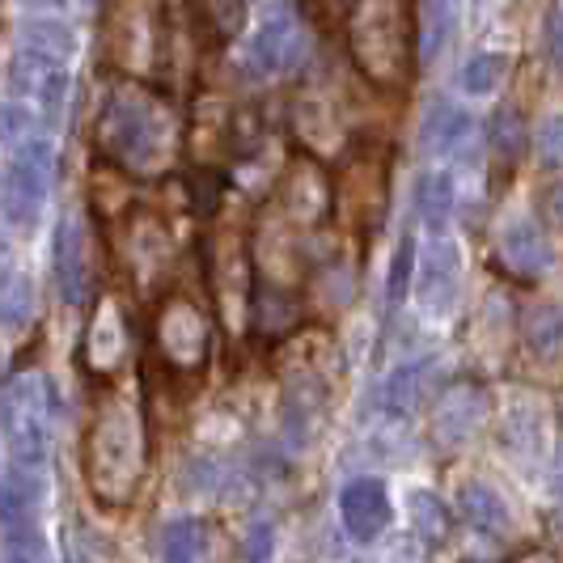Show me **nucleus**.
Segmentation results:
<instances>
[{
    "label": "nucleus",
    "mask_w": 563,
    "mask_h": 563,
    "mask_svg": "<svg viewBox=\"0 0 563 563\" xmlns=\"http://www.w3.org/2000/svg\"><path fill=\"white\" fill-rule=\"evenodd\" d=\"M505 73H508V59L500 56V52H479V56H471L462 64L457 85H462V93H471V98H487V93L500 89Z\"/></svg>",
    "instance_id": "obj_28"
},
{
    "label": "nucleus",
    "mask_w": 563,
    "mask_h": 563,
    "mask_svg": "<svg viewBox=\"0 0 563 563\" xmlns=\"http://www.w3.org/2000/svg\"><path fill=\"white\" fill-rule=\"evenodd\" d=\"M526 144H530V132H526L521 114L496 111V119H492V153H496L505 166H517V157L526 153Z\"/></svg>",
    "instance_id": "obj_29"
},
{
    "label": "nucleus",
    "mask_w": 563,
    "mask_h": 563,
    "mask_svg": "<svg viewBox=\"0 0 563 563\" xmlns=\"http://www.w3.org/2000/svg\"><path fill=\"white\" fill-rule=\"evenodd\" d=\"M534 144H538V157H542L547 166H563V114H547V119L538 123Z\"/></svg>",
    "instance_id": "obj_33"
},
{
    "label": "nucleus",
    "mask_w": 563,
    "mask_h": 563,
    "mask_svg": "<svg viewBox=\"0 0 563 563\" xmlns=\"http://www.w3.org/2000/svg\"><path fill=\"white\" fill-rule=\"evenodd\" d=\"M416 208H420L423 225L432 229V233H441V229L450 225V217H453V178L450 174H441V169L423 174L420 187H416Z\"/></svg>",
    "instance_id": "obj_26"
},
{
    "label": "nucleus",
    "mask_w": 563,
    "mask_h": 563,
    "mask_svg": "<svg viewBox=\"0 0 563 563\" xmlns=\"http://www.w3.org/2000/svg\"><path fill=\"white\" fill-rule=\"evenodd\" d=\"M162 563H208V526L203 521H169L162 534Z\"/></svg>",
    "instance_id": "obj_24"
},
{
    "label": "nucleus",
    "mask_w": 563,
    "mask_h": 563,
    "mask_svg": "<svg viewBox=\"0 0 563 563\" xmlns=\"http://www.w3.org/2000/svg\"><path fill=\"white\" fill-rule=\"evenodd\" d=\"M500 441H505V450L517 453V457H538V453H542L547 432H542V411H538L534 398L517 395L512 402H508Z\"/></svg>",
    "instance_id": "obj_19"
},
{
    "label": "nucleus",
    "mask_w": 563,
    "mask_h": 563,
    "mask_svg": "<svg viewBox=\"0 0 563 563\" xmlns=\"http://www.w3.org/2000/svg\"><path fill=\"white\" fill-rule=\"evenodd\" d=\"M526 352L534 361H560L563 356V310L560 306H534L521 322Z\"/></svg>",
    "instance_id": "obj_22"
},
{
    "label": "nucleus",
    "mask_w": 563,
    "mask_h": 563,
    "mask_svg": "<svg viewBox=\"0 0 563 563\" xmlns=\"http://www.w3.org/2000/svg\"><path fill=\"white\" fill-rule=\"evenodd\" d=\"M411 272H416V233L407 229V233H402V242H398V251H395L390 284H386V301H390V310H398V301L407 297V288H411Z\"/></svg>",
    "instance_id": "obj_31"
},
{
    "label": "nucleus",
    "mask_w": 563,
    "mask_h": 563,
    "mask_svg": "<svg viewBox=\"0 0 563 563\" xmlns=\"http://www.w3.org/2000/svg\"><path fill=\"white\" fill-rule=\"evenodd\" d=\"M9 102H26V107H38L47 119H59L64 111V98H68V68L64 59L43 56V52H18L9 59Z\"/></svg>",
    "instance_id": "obj_8"
},
{
    "label": "nucleus",
    "mask_w": 563,
    "mask_h": 563,
    "mask_svg": "<svg viewBox=\"0 0 563 563\" xmlns=\"http://www.w3.org/2000/svg\"><path fill=\"white\" fill-rule=\"evenodd\" d=\"M148 466L141 411L123 398H107L85 437V483L93 500L107 508H123L136 500Z\"/></svg>",
    "instance_id": "obj_2"
},
{
    "label": "nucleus",
    "mask_w": 563,
    "mask_h": 563,
    "mask_svg": "<svg viewBox=\"0 0 563 563\" xmlns=\"http://www.w3.org/2000/svg\"><path fill=\"white\" fill-rule=\"evenodd\" d=\"M542 217L555 229H563V183H551V187L542 191Z\"/></svg>",
    "instance_id": "obj_35"
},
{
    "label": "nucleus",
    "mask_w": 563,
    "mask_h": 563,
    "mask_svg": "<svg viewBox=\"0 0 563 563\" xmlns=\"http://www.w3.org/2000/svg\"><path fill=\"white\" fill-rule=\"evenodd\" d=\"M411 521H416V534L428 542V547H441L450 542L453 534V517L441 496L432 492H411Z\"/></svg>",
    "instance_id": "obj_27"
},
{
    "label": "nucleus",
    "mask_w": 563,
    "mask_h": 563,
    "mask_svg": "<svg viewBox=\"0 0 563 563\" xmlns=\"http://www.w3.org/2000/svg\"><path fill=\"white\" fill-rule=\"evenodd\" d=\"M4 563H47V542L38 530V512L4 508Z\"/></svg>",
    "instance_id": "obj_21"
},
{
    "label": "nucleus",
    "mask_w": 563,
    "mask_h": 563,
    "mask_svg": "<svg viewBox=\"0 0 563 563\" xmlns=\"http://www.w3.org/2000/svg\"><path fill=\"white\" fill-rule=\"evenodd\" d=\"M52 178H56V148L52 141H26L4 169V217L9 225L30 229L52 196Z\"/></svg>",
    "instance_id": "obj_6"
},
{
    "label": "nucleus",
    "mask_w": 563,
    "mask_h": 563,
    "mask_svg": "<svg viewBox=\"0 0 563 563\" xmlns=\"http://www.w3.org/2000/svg\"><path fill=\"white\" fill-rule=\"evenodd\" d=\"M457 508H462V521L487 538H505L512 530V512L487 483H466L457 492Z\"/></svg>",
    "instance_id": "obj_18"
},
{
    "label": "nucleus",
    "mask_w": 563,
    "mask_h": 563,
    "mask_svg": "<svg viewBox=\"0 0 563 563\" xmlns=\"http://www.w3.org/2000/svg\"><path fill=\"white\" fill-rule=\"evenodd\" d=\"M251 318H254V331L263 339H284L297 327V318H301V301H297V292H288L284 284L254 280Z\"/></svg>",
    "instance_id": "obj_17"
},
{
    "label": "nucleus",
    "mask_w": 563,
    "mask_h": 563,
    "mask_svg": "<svg viewBox=\"0 0 563 563\" xmlns=\"http://www.w3.org/2000/svg\"><path fill=\"white\" fill-rule=\"evenodd\" d=\"M347 56L377 89H402L411 77V26L402 0H352L347 9Z\"/></svg>",
    "instance_id": "obj_3"
},
{
    "label": "nucleus",
    "mask_w": 563,
    "mask_h": 563,
    "mask_svg": "<svg viewBox=\"0 0 563 563\" xmlns=\"http://www.w3.org/2000/svg\"><path fill=\"white\" fill-rule=\"evenodd\" d=\"M98 148L111 166L128 174H157L174 148L169 98L144 81H114L98 119Z\"/></svg>",
    "instance_id": "obj_1"
},
{
    "label": "nucleus",
    "mask_w": 563,
    "mask_h": 563,
    "mask_svg": "<svg viewBox=\"0 0 563 563\" xmlns=\"http://www.w3.org/2000/svg\"><path fill=\"white\" fill-rule=\"evenodd\" d=\"M551 483H555V492H560V500H563V445H560V453H555V466H551Z\"/></svg>",
    "instance_id": "obj_38"
},
{
    "label": "nucleus",
    "mask_w": 563,
    "mask_h": 563,
    "mask_svg": "<svg viewBox=\"0 0 563 563\" xmlns=\"http://www.w3.org/2000/svg\"><path fill=\"white\" fill-rule=\"evenodd\" d=\"M487 411H492V402H487V390L479 382H450L437 395V407H432V441H437V450H462L483 428Z\"/></svg>",
    "instance_id": "obj_9"
},
{
    "label": "nucleus",
    "mask_w": 563,
    "mask_h": 563,
    "mask_svg": "<svg viewBox=\"0 0 563 563\" xmlns=\"http://www.w3.org/2000/svg\"><path fill=\"white\" fill-rule=\"evenodd\" d=\"M56 284L64 306L81 310L93 297V254H89V233H85V221L73 212L64 217L56 229Z\"/></svg>",
    "instance_id": "obj_11"
},
{
    "label": "nucleus",
    "mask_w": 563,
    "mask_h": 563,
    "mask_svg": "<svg viewBox=\"0 0 563 563\" xmlns=\"http://www.w3.org/2000/svg\"><path fill=\"white\" fill-rule=\"evenodd\" d=\"M85 365L93 368H114L119 361H123V318H119V310H114L111 301L98 310V318L89 322V331H85Z\"/></svg>",
    "instance_id": "obj_20"
},
{
    "label": "nucleus",
    "mask_w": 563,
    "mask_h": 563,
    "mask_svg": "<svg viewBox=\"0 0 563 563\" xmlns=\"http://www.w3.org/2000/svg\"><path fill=\"white\" fill-rule=\"evenodd\" d=\"M428 368H432V361H407V365H398L390 373V382L382 386V402H386L390 416H411L420 407L423 386H428Z\"/></svg>",
    "instance_id": "obj_23"
},
{
    "label": "nucleus",
    "mask_w": 563,
    "mask_h": 563,
    "mask_svg": "<svg viewBox=\"0 0 563 563\" xmlns=\"http://www.w3.org/2000/svg\"><path fill=\"white\" fill-rule=\"evenodd\" d=\"M153 331H157V356H162L169 368L196 373V368L203 365L208 339L212 335H208V313L199 310L191 297H183V292L166 297L162 310H157Z\"/></svg>",
    "instance_id": "obj_7"
},
{
    "label": "nucleus",
    "mask_w": 563,
    "mask_h": 563,
    "mask_svg": "<svg viewBox=\"0 0 563 563\" xmlns=\"http://www.w3.org/2000/svg\"><path fill=\"white\" fill-rule=\"evenodd\" d=\"M471 132H475L471 111H462V107L450 102V98H437L420 123V148L428 153V157H450L453 148L466 144Z\"/></svg>",
    "instance_id": "obj_16"
},
{
    "label": "nucleus",
    "mask_w": 563,
    "mask_h": 563,
    "mask_svg": "<svg viewBox=\"0 0 563 563\" xmlns=\"http://www.w3.org/2000/svg\"><path fill=\"white\" fill-rule=\"evenodd\" d=\"M339 517H343V530H347L352 542H361V547L377 542V538L386 534L390 517H395L386 483L382 479L343 483V492H339Z\"/></svg>",
    "instance_id": "obj_13"
},
{
    "label": "nucleus",
    "mask_w": 563,
    "mask_h": 563,
    "mask_svg": "<svg viewBox=\"0 0 563 563\" xmlns=\"http://www.w3.org/2000/svg\"><path fill=\"white\" fill-rule=\"evenodd\" d=\"M301 56V13L292 0H258L246 34V68L254 77H280Z\"/></svg>",
    "instance_id": "obj_5"
},
{
    "label": "nucleus",
    "mask_w": 563,
    "mask_h": 563,
    "mask_svg": "<svg viewBox=\"0 0 563 563\" xmlns=\"http://www.w3.org/2000/svg\"><path fill=\"white\" fill-rule=\"evenodd\" d=\"M496 258H500V267L508 276L538 280L551 267V246H547V238H542V229L534 221H512L496 238Z\"/></svg>",
    "instance_id": "obj_15"
},
{
    "label": "nucleus",
    "mask_w": 563,
    "mask_h": 563,
    "mask_svg": "<svg viewBox=\"0 0 563 563\" xmlns=\"http://www.w3.org/2000/svg\"><path fill=\"white\" fill-rule=\"evenodd\" d=\"M280 208L297 225H318L335 208V183L313 157H297L280 178Z\"/></svg>",
    "instance_id": "obj_12"
},
{
    "label": "nucleus",
    "mask_w": 563,
    "mask_h": 563,
    "mask_svg": "<svg viewBox=\"0 0 563 563\" xmlns=\"http://www.w3.org/2000/svg\"><path fill=\"white\" fill-rule=\"evenodd\" d=\"M30 313H34V284L9 276V284H4V331L9 335L22 331L30 322Z\"/></svg>",
    "instance_id": "obj_32"
},
{
    "label": "nucleus",
    "mask_w": 563,
    "mask_h": 563,
    "mask_svg": "<svg viewBox=\"0 0 563 563\" xmlns=\"http://www.w3.org/2000/svg\"><path fill=\"white\" fill-rule=\"evenodd\" d=\"M26 47L30 52H43V56L68 59L73 52H77V34L64 26V22H30Z\"/></svg>",
    "instance_id": "obj_30"
},
{
    "label": "nucleus",
    "mask_w": 563,
    "mask_h": 563,
    "mask_svg": "<svg viewBox=\"0 0 563 563\" xmlns=\"http://www.w3.org/2000/svg\"><path fill=\"white\" fill-rule=\"evenodd\" d=\"M420 280H416V297H420V310L428 318H445L453 313L457 297H462V254L453 246L445 233L432 238V246L420 258Z\"/></svg>",
    "instance_id": "obj_10"
},
{
    "label": "nucleus",
    "mask_w": 563,
    "mask_h": 563,
    "mask_svg": "<svg viewBox=\"0 0 563 563\" xmlns=\"http://www.w3.org/2000/svg\"><path fill=\"white\" fill-rule=\"evenodd\" d=\"M22 9H68L73 0H18Z\"/></svg>",
    "instance_id": "obj_37"
},
{
    "label": "nucleus",
    "mask_w": 563,
    "mask_h": 563,
    "mask_svg": "<svg viewBox=\"0 0 563 563\" xmlns=\"http://www.w3.org/2000/svg\"><path fill=\"white\" fill-rule=\"evenodd\" d=\"M322 416H327V386L313 377L310 368H297L284 386V432H288V441L306 445L322 428Z\"/></svg>",
    "instance_id": "obj_14"
},
{
    "label": "nucleus",
    "mask_w": 563,
    "mask_h": 563,
    "mask_svg": "<svg viewBox=\"0 0 563 563\" xmlns=\"http://www.w3.org/2000/svg\"><path fill=\"white\" fill-rule=\"evenodd\" d=\"M267 560H272V526L258 521V526H251V534H246V563H267Z\"/></svg>",
    "instance_id": "obj_34"
},
{
    "label": "nucleus",
    "mask_w": 563,
    "mask_h": 563,
    "mask_svg": "<svg viewBox=\"0 0 563 563\" xmlns=\"http://www.w3.org/2000/svg\"><path fill=\"white\" fill-rule=\"evenodd\" d=\"M551 59H555V68L563 73V4L560 13H555V26H551Z\"/></svg>",
    "instance_id": "obj_36"
},
{
    "label": "nucleus",
    "mask_w": 563,
    "mask_h": 563,
    "mask_svg": "<svg viewBox=\"0 0 563 563\" xmlns=\"http://www.w3.org/2000/svg\"><path fill=\"white\" fill-rule=\"evenodd\" d=\"M453 13H457V0H420V64H432L445 52Z\"/></svg>",
    "instance_id": "obj_25"
},
{
    "label": "nucleus",
    "mask_w": 563,
    "mask_h": 563,
    "mask_svg": "<svg viewBox=\"0 0 563 563\" xmlns=\"http://www.w3.org/2000/svg\"><path fill=\"white\" fill-rule=\"evenodd\" d=\"M47 416H52V390L38 373H18L4 386V445L9 462L43 466L47 462Z\"/></svg>",
    "instance_id": "obj_4"
}]
</instances>
